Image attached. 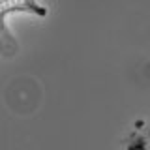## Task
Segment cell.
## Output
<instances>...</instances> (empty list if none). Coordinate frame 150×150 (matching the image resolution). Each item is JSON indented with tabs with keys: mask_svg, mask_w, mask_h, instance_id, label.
<instances>
[{
	"mask_svg": "<svg viewBox=\"0 0 150 150\" xmlns=\"http://www.w3.org/2000/svg\"><path fill=\"white\" fill-rule=\"evenodd\" d=\"M17 51V41L15 38L9 34L8 25H6V13L0 9V53L2 54H13Z\"/></svg>",
	"mask_w": 150,
	"mask_h": 150,
	"instance_id": "7a4b0ae2",
	"label": "cell"
},
{
	"mask_svg": "<svg viewBox=\"0 0 150 150\" xmlns=\"http://www.w3.org/2000/svg\"><path fill=\"white\" fill-rule=\"evenodd\" d=\"M0 9L6 15L13 11H23V13H30V15H38V17L47 15V8L41 6L38 0H0Z\"/></svg>",
	"mask_w": 150,
	"mask_h": 150,
	"instance_id": "6da1fadb",
	"label": "cell"
}]
</instances>
